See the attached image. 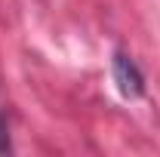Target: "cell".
Segmentation results:
<instances>
[{"label":"cell","instance_id":"7a4b0ae2","mask_svg":"<svg viewBox=\"0 0 160 157\" xmlns=\"http://www.w3.org/2000/svg\"><path fill=\"white\" fill-rule=\"evenodd\" d=\"M6 148H9V136H6V117L0 111V151H6Z\"/></svg>","mask_w":160,"mask_h":157},{"label":"cell","instance_id":"6da1fadb","mask_svg":"<svg viewBox=\"0 0 160 157\" xmlns=\"http://www.w3.org/2000/svg\"><path fill=\"white\" fill-rule=\"evenodd\" d=\"M111 74H114L117 89H120L126 99H139V96H145V74L139 71V65L132 62V56H126V53H114Z\"/></svg>","mask_w":160,"mask_h":157}]
</instances>
